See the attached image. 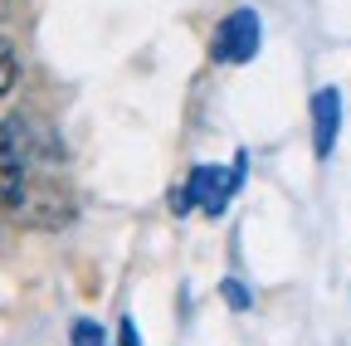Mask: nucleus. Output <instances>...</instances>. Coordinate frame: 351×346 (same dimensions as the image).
Wrapping results in <instances>:
<instances>
[{
    "label": "nucleus",
    "mask_w": 351,
    "mask_h": 346,
    "mask_svg": "<svg viewBox=\"0 0 351 346\" xmlns=\"http://www.w3.org/2000/svg\"><path fill=\"white\" fill-rule=\"evenodd\" d=\"M239 176H230V171H219V166H195L191 171V181L181 186V195H176V210H205V214H225L230 195H234Z\"/></svg>",
    "instance_id": "obj_1"
},
{
    "label": "nucleus",
    "mask_w": 351,
    "mask_h": 346,
    "mask_svg": "<svg viewBox=\"0 0 351 346\" xmlns=\"http://www.w3.org/2000/svg\"><path fill=\"white\" fill-rule=\"evenodd\" d=\"M258 54V15L244 5V10H230L225 25L215 34V59L219 64H249Z\"/></svg>",
    "instance_id": "obj_2"
},
{
    "label": "nucleus",
    "mask_w": 351,
    "mask_h": 346,
    "mask_svg": "<svg viewBox=\"0 0 351 346\" xmlns=\"http://www.w3.org/2000/svg\"><path fill=\"white\" fill-rule=\"evenodd\" d=\"M337 137H341V93L337 88H317L313 93V151L332 156Z\"/></svg>",
    "instance_id": "obj_3"
},
{
    "label": "nucleus",
    "mask_w": 351,
    "mask_h": 346,
    "mask_svg": "<svg viewBox=\"0 0 351 346\" xmlns=\"http://www.w3.org/2000/svg\"><path fill=\"white\" fill-rule=\"evenodd\" d=\"M69 341H73V346H112V341H108V332H103L93 317H78V322H73V332H69Z\"/></svg>",
    "instance_id": "obj_4"
},
{
    "label": "nucleus",
    "mask_w": 351,
    "mask_h": 346,
    "mask_svg": "<svg viewBox=\"0 0 351 346\" xmlns=\"http://www.w3.org/2000/svg\"><path fill=\"white\" fill-rule=\"evenodd\" d=\"M20 190H25V176H20V171H10V166H0V210H15Z\"/></svg>",
    "instance_id": "obj_5"
},
{
    "label": "nucleus",
    "mask_w": 351,
    "mask_h": 346,
    "mask_svg": "<svg viewBox=\"0 0 351 346\" xmlns=\"http://www.w3.org/2000/svg\"><path fill=\"white\" fill-rule=\"evenodd\" d=\"M15 78H20V64H15L10 45H0V98H5V93L15 88Z\"/></svg>",
    "instance_id": "obj_6"
},
{
    "label": "nucleus",
    "mask_w": 351,
    "mask_h": 346,
    "mask_svg": "<svg viewBox=\"0 0 351 346\" xmlns=\"http://www.w3.org/2000/svg\"><path fill=\"white\" fill-rule=\"evenodd\" d=\"M117 346H142V336H137V327H132V317L117 322Z\"/></svg>",
    "instance_id": "obj_7"
},
{
    "label": "nucleus",
    "mask_w": 351,
    "mask_h": 346,
    "mask_svg": "<svg viewBox=\"0 0 351 346\" xmlns=\"http://www.w3.org/2000/svg\"><path fill=\"white\" fill-rule=\"evenodd\" d=\"M225 297L234 302V308H249V293H244L239 283H225Z\"/></svg>",
    "instance_id": "obj_8"
}]
</instances>
